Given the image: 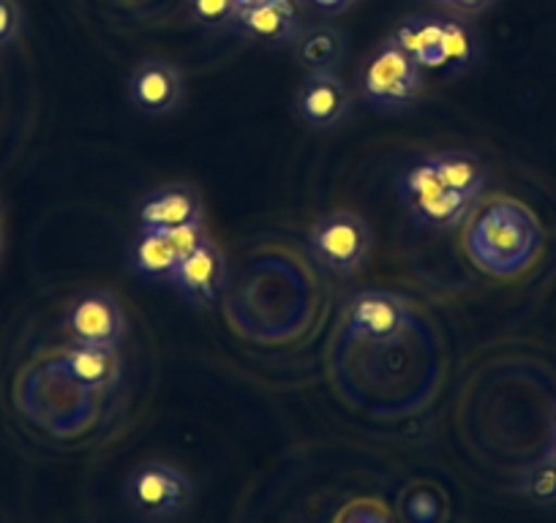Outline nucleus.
I'll list each match as a JSON object with an SVG mask.
<instances>
[{
    "label": "nucleus",
    "instance_id": "obj_1",
    "mask_svg": "<svg viewBox=\"0 0 556 523\" xmlns=\"http://www.w3.org/2000/svg\"><path fill=\"white\" fill-rule=\"evenodd\" d=\"M538 218L516 200H491L467 227V254L491 276H516L540 251Z\"/></svg>",
    "mask_w": 556,
    "mask_h": 523
},
{
    "label": "nucleus",
    "instance_id": "obj_2",
    "mask_svg": "<svg viewBox=\"0 0 556 523\" xmlns=\"http://www.w3.org/2000/svg\"><path fill=\"white\" fill-rule=\"evenodd\" d=\"M420 93L424 66L412 61L393 39H384L363 63L361 95L377 112L412 110Z\"/></svg>",
    "mask_w": 556,
    "mask_h": 523
},
{
    "label": "nucleus",
    "instance_id": "obj_3",
    "mask_svg": "<svg viewBox=\"0 0 556 523\" xmlns=\"http://www.w3.org/2000/svg\"><path fill=\"white\" fill-rule=\"evenodd\" d=\"M395 189H399L401 205L406 207V213L420 227L429 229L458 227L475 207V202L445 189L434 167V156H420L406 164L395 180Z\"/></svg>",
    "mask_w": 556,
    "mask_h": 523
},
{
    "label": "nucleus",
    "instance_id": "obj_4",
    "mask_svg": "<svg viewBox=\"0 0 556 523\" xmlns=\"http://www.w3.org/2000/svg\"><path fill=\"white\" fill-rule=\"evenodd\" d=\"M128 507L146 521H164L178 515L194 499V480L162 461L139 463L123 483Z\"/></svg>",
    "mask_w": 556,
    "mask_h": 523
},
{
    "label": "nucleus",
    "instance_id": "obj_5",
    "mask_svg": "<svg viewBox=\"0 0 556 523\" xmlns=\"http://www.w3.org/2000/svg\"><path fill=\"white\" fill-rule=\"evenodd\" d=\"M308 251L330 273L352 276L371 254V229L355 213H330L308 232Z\"/></svg>",
    "mask_w": 556,
    "mask_h": 523
},
{
    "label": "nucleus",
    "instance_id": "obj_6",
    "mask_svg": "<svg viewBox=\"0 0 556 523\" xmlns=\"http://www.w3.org/2000/svg\"><path fill=\"white\" fill-rule=\"evenodd\" d=\"M409 306L393 292L368 290L352 297L346 333L371 344H393L409 328Z\"/></svg>",
    "mask_w": 556,
    "mask_h": 523
},
{
    "label": "nucleus",
    "instance_id": "obj_7",
    "mask_svg": "<svg viewBox=\"0 0 556 523\" xmlns=\"http://www.w3.org/2000/svg\"><path fill=\"white\" fill-rule=\"evenodd\" d=\"M66 328L74 344L117 346L126 335V314L112 292L93 290L68 306Z\"/></svg>",
    "mask_w": 556,
    "mask_h": 523
},
{
    "label": "nucleus",
    "instance_id": "obj_8",
    "mask_svg": "<svg viewBox=\"0 0 556 523\" xmlns=\"http://www.w3.org/2000/svg\"><path fill=\"white\" fill-rule=\"evenodd\" d=\"M128 101L139 115H173L184 101V74L164 58H148L128 77Z\"/></svg>",
    "mask_w": 556,
    "mask_h": 523
},
{
    "label": "nucleus",
    "instance_id": "obj_9",
    "mask_svg": "<svg viewBox=\"0 0 556 523\" xmlns=\"http://www.w3.org/2000/svg\"><path fill=\"white\" fill-rule=\"evenodd\" d=\"M295 110L308 128L328 131L350 117L352 93L336 72H308L295 95Z\"/></svg>",
    "mask_w": 556,
    "mask_h": 523
},
{
    "label": "nucleus",
    "instance_id": "obj_10",
    "mask_svg": "<svg viewBox=\"0 0 556 523\" xmlns=\"http://www.w3.org/2000/svg\"><path fill=\"white\" fill-rule=\"evenodd\" d=\"M232 30L265 47L292 44L303 30L298 0H260L254 7L238 9Z\"/></svg>",
    "mask_w": 556,
    "mask_h": 523
},
{
    "label": "nucleus",
    "instance_id": "obj_11",
    "mask_svg": "<svg viewBox=\"0 0 556 523\" xmlns=\"http://www.w3.org/2000/svg\"><path fill=\"white\" fill-rule=\"evenodd\" d=\"M227 279V262L222 248L213 240H205L197 251L178 262L169 284L191 303H213L224 290Z\"/></svg>",
    "mask_w": 556,
    "mask_h": 523
},
{
    "label": "nucleus",
    "instance_id": "obj_12",
    "mask_svg": "<svg viewBox=\"0 0 556 523\" xmlns=\"http://www.w3.org/2000/svg\"><path fill=\"white\" fill-rule=\"evenodd\" d=\"M197 221H202V200L189 186H164L151 191L139 205V229L167 232Z\"/></svg>",
    "mask_w": 556,
    "mask_h": 523
},
{
    "label": "nucleus",
    "instance_id": "obj_13",
    "mask_svg": "<svg viewBox=\"0 0 556 523\" xmlns=\"http://www.w3.org/2000/svg\"><path fill=\"white\" fill-rule=\"evenodd\" d=\"M63 377L88 390H106L121 379V357L115 346L72 344L58 360Z\"/></svg>",
    "mask_w": 556,
    "mask_h": 523
},
{
    "label": "nucleus",
    "instance_id": "obj_14",
    "mask_svg": "<svg viewBox=\"0 0 556 523\" xmlns=\"http://www.w3.org/2000/svg\"><path fill=\"white\" fill-rule=\"evenodd\" d=\"M128 256H131L134 273L148 281H169L178 268L173 245L167 243L164 232H153V229H139Z\"/></svg>",
    "mask_w": 556,
    "mask_h": 523
},
{
    "label": "nucleus",
    "instance_id": "obj_15",
    "mask_svg": "<svg viewBox=\"0 0 556 523\" xmlns=\"http://www.w3.org/2000/svg\"><path fill=\"white\" fill-rule=\"evenodd\" d=\"M480 39L478 30L462 17H451L442 25L440 47H437V68H445L447 74H462L478 63Z\"/></svg>",
    "mask_w": 556,
    "mask_h": 523
},
{
    "label": "nucleus",
    "instance_id": "obj_16",
    "mask_svg": "<svg viewBox=\"0 0 556 523\" xmlns=\"http://www.w3.org/2000/svg\"><path fill=\"white\" fill-rule=\"evenodd\" d=\"M434 167L440 173L442 183L447 191L464 196L469 202H478L480 194L485 189V175L483 164L467 151H447V153H434Z\"/></svg>",
    "mask_w": 556,
    "mask_h": 523
},
{
    "label": "nucleus",
    "instance_id": "obj_17",
    "mask_svg": "<svg viewBox=\"0 0 556 523\" xmlns=\"http://www.w3.org/2000/svg\"><path fill=\"white\" fill-rule=\"evenodd\" d=\"M442 25L445 20L429 17V14H415V17H406L399 28L393 30L390 39L412 58L420 66L437 68V47H440Z\"/></svg>",
    "mask_w": 556,
    "mask_h": 523
},
{
    "label": "nucleus",
    "instance_id": "obj_18",
    "mask_svg": "<svg viewBox=\"0 0 556 523\" xmlns=\"http://www.w3.org/2000/svg\"><path fill=\"white\" fill-rule=\"evenodd\" d=\"M298 55L306 63L308 72H333L344 58L346 44L344 36L333 28V25H308L298 36Z\"/></svg>",
    "mask_w": 556,
    "mask_h": 523
},
{
    "label": "nucleus",
    "instance_id": "obj_19",
    "mask_svg": "<svg viewBox=\"0 0 556 523\" xmlns=\"http://www.w3.org/2000/svg\"><path fill=\"white\" fill-rule=\"evenodd\" d=\"M518 494L538 507H556V461L543 456L523 467L518 477Z\"/></svg>",
    "mask_w": 556,
    "mask_h": 523
},
{
    "label": "nucleus",
    "instance_id": "obj_20",
    "mask_svg": "<svg viewBox=\"0 0 556 523\" xmlns=\"http://www.w3.org/2000/svg\"><path fill=\"white\" fill-rule=\"evenodd\" d=\"M189 14L205 30H232L238 3L235 0H189Z\"/></svg>",
    "mask_w": 556,
    "mask_h": 523
},
{
    "label": "nucleus",
    "instance_id": "obj_21",
    "mask_svg": "<svg viewBox=\"0 0 556 523\" xmlns=\"http://www.w3.org/2000/svg\"><path fill=\"white\" fill-rule=\"evenodd\" d=\"M164 238H167V243L173 245L175 256H178L180 262L184 256H189L191 251L200 248V245L207 240V234H205V227H202V221H197V224H184V227L167 229Z\"/></svg>",
    "mask_w": 556,
    "mask_h": 523
},
{
    "label": "nucleus",
    "instance_id": "obj_22",
    "mask_svg": "<svg viewBox=\"0 0 556 523\" xmlns=\"http://www.w3.org/2000/svg\"><path fill=\"white\" fill-rule=\"evenodd\" d=\"M23 34V9L17 0H0V47H9Z\"/></svg>",
    "mask_w": 556,
    "mask_h": 523
},
{
    "label": "nucleus",
    "instance_id": "obj_23",
    "mask_svg": "<svg viewBox=\"0 0 556 523\" xmlns=\"http://www.w3.org/2000/svg\"><path fill=\"white\" fill-rule=\"evenodd\" d=\"M496 0H442V7L453 9L458 14H483L494 7Z\"/></svg>",
    "mask_w": 556,
    "mask_h": 523
},
{
    "label": "nucleus",
    "instance_id": "obj_24",
    "mask_svg": "<svg viewBox=\"0 0 556 523\" xmlns=\"http://www.w3.org/2000/svg\"><path fill=\"white\" fill-rule=\"evenodd\" d=\"M306 3L323 14H339L344 12V9H350L355 0H306Z\"/></svg>",
    "mask_w": 556,
    "mask_h": 523
},
{
    "label": "nucleus",
    "instance_id": "obj_25",
    "mask_svg": "<svg viewBox=\"0 0 556 523\" xmlns=\"http://www.w3.org/2000/svg\"><path fill=\"white\" fill-rule=\"evenodd\" d=\"M545 456L556 461V429L548 431V445H545Z\"/></svg>",
    "mask_w": 556,
    "mask_h": 523
},
{
    "label": "nucleus",
    "instance_id": "obj_26",
    "mask_svg": "<svg viewBox=\"0 0 556 523\" xmlns=\"http://www.w3.org/2000/svg\"><path fill=\"white\" fill-rule=\"evenodd\" d=\"M548 423H551V429H556V398H554V404H551V414H548Z\"/></svg>",
    "mask_w": 556,
    "mask_h": 523
},
{
    "label": "nucleus",
    "instance_id": "obj_27",
    "mask_svg": "<svg viewBox=\"0 0 556 523\" xmlns=\"http://www.w3.org/2000/svg\"><path fill=\"white\" fill-rule=\"evenodd\" d=\"M238 3V9H245V7H254V3H260V0H235Z\"/></svg>",
    "mask_w": 556,
    "mask_h": 523
},
{
    "label": "nucleus",
    "instance_id": "obj_28",
    "mask_svg": "<svg viewBox=\"0 0 556 523\" xmlns=\"http://www.w3.org/2000/svg\"><path fill=\"white\" fill-rule=\"evenodd\" d=\"M437 3H442V0H437Z\"/></svg>",
    "mask_w": 556,
    "mask_h": 523
}]
</instances>
